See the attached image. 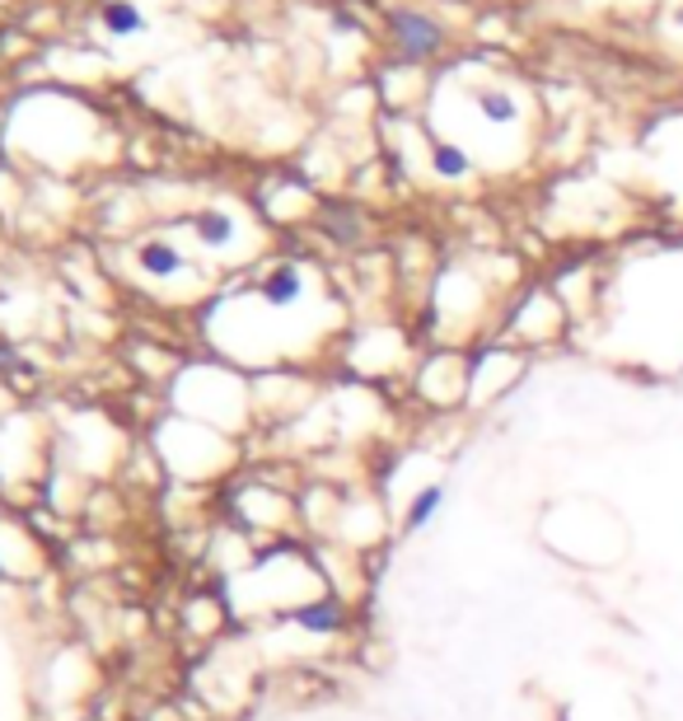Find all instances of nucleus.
<instances>
[{
  "mask_svg": "<svg viewBox=\"0 0 683 721\" xmlns=\"http://www.w3.org/2000/svg\"><path fill=\"white\" fill-rule=\"evenodd\" d=\"M478 108H482V118L487 122H515V98L510 94H482Z\"/></svg>",
  "mask_w": 683,
  "mask_h": 721,
  "instance_id": "nucleus-9",
  "label": "nucleus"
},
{
  "mask_svg": "<svg viewBox=\"0 0 683 721\" xmlns=\"http://www.w3.org/2000/svg\"><path fill=\"white\" fill-rule=\"evenodd\" d=\"M0 581H5V567H0Z\"/></svg>",
  "mask_w": 683,
  "mask_h": 721,
  "instance_id": "nucleus-10",
  "label": "nucleus"
},
{
  "mask_svg": "<svg viewBox=\"0 0 683 721\" xmlns=\"http://www.w3.org/2000/svg\"><path fill=\"white\" fill-rule=\"evenodd\" d=\"M197 239L211 244V249H221V244L235 239V221H229L225 211H202V216H197Z\"/></svg>",
  "mask_w": 683,
  "mask_h": 721,
  "instance_id": "nucleus-6",
  "label": "nucleus"
},
{
  "mask_svg": "<svg viewBox=\"0 0 683 721\" xmlns=\"http://www.w3.org/2000/svg\"><path fill=\"white\" fill-rule=\"evenodd\" d=\"M141 268L150 272V276H174L178 268H182V253L174 249V244H164V239H150V244H141Z\"/></svg>",
  "mask_w": 683,
  "mask_h": 721,
  "instance_id": "nucleus-5",
  "label": "nucleus"
},
{
  "mask_svg": "<svg viewBox=\"0 0 683 721\" xmlns=\"http://www.w3.org/2000/svg\"><path fill=\"white\" fill-rule=\"evenodd\" d=\"M440 501H445V483H426L416 497L408 501V511H403V530L408 534H422L431 520H436V511H440Z\"/></svg>",
  "mask_w": 683,
  "mask_h": 721,
  "instance_id": "nucleus-4",
  "label": "nucleus"
},
{
  "mask_svg": "<svg viewBox=\"0 0 683 721\" xmlns=\"http://www.w3.org/2000/svg\"><path fill=\"white\" fill-rule=\"evenodd\" d=\"M393 33H398V43H403L408 57H431V52H440V43H445L440 24L426 20V14H416V10H398Z\"/></svg>",
  "mask_w": 683,
  "mask_h": 721,
  "instance_id": "nucleus-1",
  "label": "nucleus"
},
{
  "mask_svg": "<svg viewBox=\"0 0 683 721\" xmlns=\"http://www.w3.org/2000/svg\"><path fill=\"white\" fill-rule=\"evenodd\" d=\"M431 164H436V174H440V178H463V174H469V155L455 151V145H436Z\"/></svg>",
  "mask_w": 683,
  "mask_h": 721,
  "instance_id": "nucleus-8",
  "label": "nucleus"
},
{
  "mask_svg": "<svg viewBox=\"0 0 683 721\" xmlns=\"http://www.w3.org/2000/svg\"><path fill=\"white\" fill-rule=\"evenodd\" d=\"M104 24H108V33H118V38H127V33H141V28H145L141 10H131L127 0H108V5H104Z\"/></svg>",
  "mask_w": 683,
  "mask_h": 721,
  "instance_id": "nucleus-7",
  "label": "nucleus"
},
{
  "mask_svg": "<svg viewBox=\"0 0 683 721\" xmlns=\"http://www.w3.org/2000/svg\"><path fill=\"white\" fill-rule=\"evenodd\" d=\"M299 295H305V276H299V268H291V262H281L276 272H268V282H262V300L272 309L295 305Z\"/></svg>",
  "mask_w": 683,
  "mask_h": 721,
  "instance_id": "nucleus-3",
  "label": "nucleus"
},
{
  "mask_svg": "<svg viewBox=\"0 0 683 721\" xmlns=\"http://www.w3.org/2000/svg\"><path fill=\"white\" fill-rule=\"evenodd\" d=\"M291 623H299L305 633H342L346 628V604L338 595H319L309 604H295Z\"/></svg>",
  "mask_w": 683,
  "mask_h": 721,
  "instance_id": "nucleus-2",
  "label": "nucleus"
}]
</instances>
